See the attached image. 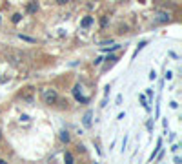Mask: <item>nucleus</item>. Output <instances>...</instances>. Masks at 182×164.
Instances as JSON below:
<instances>
[{
    "label": "nucleus",
    "instance_id": "f03ea898",
    "mask_svg": "<svg viewBox=\"0 0 182 164\" xmlns=\"http://www.w3.org/2000/svg\"><path fill=\"white\" fill-rule=\"evenodd\" d=\"M73 93H75V99H77V100H80V102H88V100H89L88 97H82V95L78 93V86L75 88V91H73Z\"/></svg>",
    "mask_w": 182,
    "mask_h": 164
},
{
    "label": "nucleus",
    "instance_id": "7ed1b4c3",
    "mask_svg": "<svg viewBox=\"0 0 182 164\" xmlns=\"http://www.w3.org/2000/svg\"><path fill=\"white\" fill-rule=\"evenodd\" d=\"M91 22H93V18H91V16H86V18L82 20V27H88V26H91Z\"/></svg>",
    "mask_w": 182,
    "mask_h": 164
},
{
    "label": "nucleus",
    "instance_id": "9d476101",
    "mask_svg": "<svg viewBox=\"0 0 182 164\" xmlns=\"http://www.w3.org/2000/svg\"><path fill=\"white\" fill-rule=\"evenodd\" d=\"M57 2H58V4H66L67 0H57Z\"/></svg>",
    "mask_w": 182,
    "mask_h": 164
},
{
    "label": "nucleus",
    "instance_id": "1a4fd4ad",
    "mask_svg": "<svg viewBox=\"0 0 182 164\" xmlns=\"http://www.w3.org/2000/svg\"><path fill=\"white\" fill-rule=\"evenodd\" d=\"M157 20H159V22H166V20H168V15H164V13H160Z\"/></svg>",
    "mask_w": 182,
    "mask_h": 164
},
{
    "label": "nucleus",
    "instance_id": "9b49d317",
    "mask_svg": "<svg viewBox=\"0 0 182 164\" xmlns=\"http://www.w3.org/2000/svg\"><path fill=\"white\" fill-rule=\"evenodd\" d=\"M2 162H4V161H2V159H0V164H2Z\"/></svg>",
    "mask_w": 182,
    "mask_h": 164
},
{
    "label": "nucleus",
    "instance_id": "423d86ee",
    "mask_svg": "<svg viewBox=\"0 0 182 164\" xmlns=\"http://www.w3.org/2000/svg\"><path fill=\"white\" fill-rule=\"evenodd\" d=\"M36 9H38V4H36V2H31V4H29V11H31V13H35Z\"/></svg>",
    "mask_w": 182,
    "mask_h": 164
},
{
    "label": "nucleus",
    "instance_id": "0eeeda50",
    "mask_svg": "<svg viewBox=\"0 0 182 164\" xmlns=\"http://www.w3.org/2000/svg\"><path fill=\"white\" fill-rule=\"evenodd\" d=\"M20 18H22V15H20V13L13 15V24H18V22H20Z\"/></svg>",
    "mask_w": 182,
    "mask_h": 164
},
{
    "label": "nucleus",
    "instance_id": "39448f33",
    "mask_svg": "<svg viewBox=\"0 0 182 164\" xmlns=\"http://www.w3.org/2000/svg\"><path fill=\"white\" fill-rule=\"evenodd\" d=\"M84 124H86V126H91V113H89V111H88L86 117H84Z\"/></svg>",
    "mask_w": 182,
    "mask_h": 164
},
{
    "label": "nucleus",
    "instance_id": "20e7f679",
    "mask_svg": "<svg viewBox=\"0 0 182 164\" xmlns=\"http://www.w3.org/2000/svg\"><path fill=\"white\" fill-rule=\"evenodd\" d=\"M60 141H62V142H69V133H67V131H62V133H60Z\"/></svg>",
    "mask_w": 182,
    "mask_h": 164
},
{
    "label": "nucleus",
    "instance_id": "f257e3e1",
    "mask_svg": "<svg viewBox=\"0 0 182 164\" xmlns=\"http://www.w3.org/2000/svg\"><path fill=\"white\" fill-rule=\"evenodd\" d=\"M42 97H44V100H46L47 104H53V102L57 100V93H55L53 89H44V91H42Z\"/></svg>",
    "mask_w": 182,
    "mask_h": 164
},
{
    "label": "nucleus",
    "instance_id": "f8f14e48",
    "mask_svg": "<svg viewBox=\"0 0 182 164\" xmlns=\"http://www.w3.org/2000/svg\"><path fill=\"white\" fill-rule=\"evenodd\" d=\"M0 22H2V18H0Z\"/></svg>",
    "mask_w": 182,
    "mask_h": 164
},
{
    "label": "nucleus",
    "instance_id": "6e6552de",
    "mask_svg": "<svg viewBox=\"0 0 182 164\" xmlns=\"http://www.w3.org/2000/svg\"><path fill=\"white\" fill-rule=\"evenodd\" d=\"M64 159H66V162H67V164L73 162V155H71V153H66V155H64Z\"/></svg>",
    "mask_w": 182,
    "mask_h": 164
}]
</instances>
